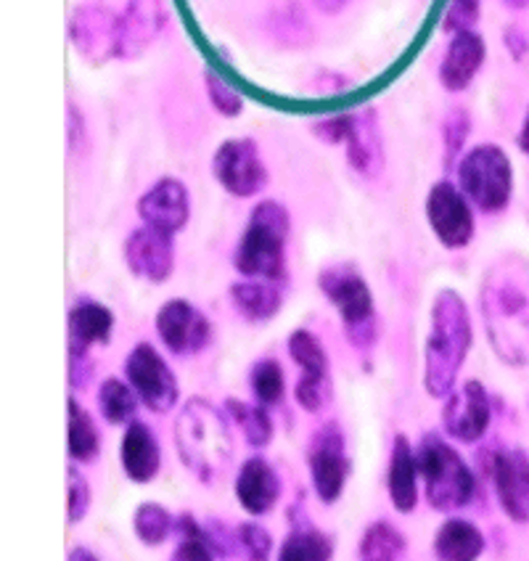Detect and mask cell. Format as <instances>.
I'll list each match as a JSON object with an SVG mask.
<instances>
[{"label": "cell", "instance_id": "obj_2", "mask_svg": "<svg viewBox=\"0 0 529 561\" xmlns=\"http://www.w3.org/2000/svg\"><path fill=\"white\" fill-rule=\"evenodd\" d=\"M469 347L471 321L467 305L456 291H442L432 310V331L424 355V387L432 398H445L452 392Z\"/></svg>", "mask_w": 529, "mask_h": 561}, {"label": "cell", "instance_id": "obj_39", "mask_svg": "<svg viewBox=\"0 0 529 561\" xmlns=\"http://www.w3.org/2000/svg\"><path fill=\"white\" fill-rule=\"evenodd\" d=\"M209 91H212V99H215V104H218L220 112L239 114V110H241L239 95H235L231 88L226 85V82H220L218 78H215V75H209Z\"/></svg>", "mask_w": 529, "mask_h": 561}, {"label": "cell", "instance_id": "obj_31", "mask_svg": "<svg viewBox=\"0 0 529 561\" xmlns=\"http://www.w3.org/2000/svg\"><path fill=\"white\" fill-rule=\"evenodd\" d=\"M228 411H231L233 419L241 424L246 443H250L252 448H263V445L271 443L273 424H271V416L265 413V405H252V403H241V400H228Z\"/></svg>", "mask_w": 529, "mask_h": 561}, {"label": "cell", "instance_id": "obj_5", "mask_svg": "<svg viewBox=\"0 0 529 561\" xmlns=\"http://www.w3.org/2000/svg\"><path fill=\"white\" fill-rule=\"evenodd\" d=\"M416 458L418 471L426 480V499L437 512H452L474 499V474L445 439L426 435Z\"/></svg>", "mask_w": 529, "mask_h": 561}, {"label": "cell", "instance_id": "obj_11", "mask_svg": "<svg viewBox=\"0 0 529 561\" xmlns=\"http://www.w3.org/2000/svg\"><path fill=\"white\" fill-rule=\"evenodd\" d=\"M310 474L312 488L323 503H334L342 495L349 474V461L344 456V439L340 430L329 426L312 439L310 448Z\"/></svg>", "mask_w": 529, "mask_h": 561}, {"label": "cell", "instance_id": "obj_6", "mask_svg": "<svg viewBox=\"0 0 529 561\" xmlns=\"http://www.w3.org/2000/svg\"><path fill=\"white\" fill-rule=\"evenodd\" d=\"M321 289L340 310L344 329L355 347H368L376 334L373 297L360 273L349 265L329 267L321 276Z\"/></svg>", "mask_w": 529, "mask_h": 561}, {"label": "cell", "instance_id": "obj_25", "mask_svg": "<svg viewBox=\"0 0 529 561\" xmlns=\"http://www.w3.org/2000/svg\"><path fill=\"white\" fill-rule=\"evenodd\" d=\"M233 305L250 321H271L280 308V295L267 280H244L231 289Z\"/></svg>", "mask_w": 529, "mask_h": 561}, {"label": "cell", "instance_id": "obj_20", "mask_svg": "<svg viewBox=\"0 0 529 561\" xmlns=\"http://www.w3.org/2000/svg\"><path fill=\"white\" fill-rule=\"evenodd\" d=\"M112 312L99 302H80L69 312V358L82 360L93 344H106L112 334Z\"/></svg>", "mask_w": 529, "mask_h": 561}, {"label": "cell", "instance_id": "obj_12", "mask_svg": "<svg viewBox=\"0 0 529 561\" xmlns=\"http://www.w3.org/2000/svg\"><path fill=\"white\" fill-rule=\"evenodd\" d=\"M426 213H429V222L437 239L445 247L458 250V247L469 244L471 233H474V218H471L469 204L450 183H437L432 188L429 199H426Z\"/></svg>", "mask_w": 529, "mask_h": 561}, {"label": "cell", "instance_id": "obj_27", "mask_svg": "<svg viewBox=\"0 0 529 561\" xmlns=\"http://www.w3.org/2000/svg\"><path fill=\"white\" fill-rule=\"evenodd\" d=\"M331 540L323 533L310 527H297L284 540L278 551V561H331Z\"/></svg>", "mask_w": 529, "mask_h": 561}, {"label": "cell", "instance_id": "obj_42", "mask_svg": "<svg viewBox=\"0 0 529 561\" xmlns=\"http://www.w3.org/2000/svg\"><path fill=\"white\" fill-rule=\"evenodd\" d=\"M519 146L521 149L527 151L529 154V114H527V119H525V127H521V136H519Z\"/></svg>", "mask_w": 529, "mask_h": 561}, {"label": "cell", "instance_id": "obj_43", "mask_svg": "<svg viewBox=\"0 0 529 561\" xmlns=\"http://www.w3.org/2000/svg\"><path fill=\"white\" fill-rule=\"evenodd\" d=\"M506 3H508V5H514V9H519V5H527L529 0H506Z\"/></svg>", "mask_w": 529, "mask_h": 561}, {"label": "cell", "instance_id": "obj_26", "mask_svg": "<svg viewBox=\"0 0 529 561\" xmlns=\"http://www.w3.org/2000/svg\"><path fill=\"white\" fill-rule=\"evenodd\" d=\"M405 538L390 522H373L360 540V561H403Z\"/></svg>", "mask_w": 529, "mask_h": 561}, {"label": "cell", "instance_id": "obj_24", "mask_svg": "<svg viewBox=\"0 0 529 561\" xmlns=\"http://www.w3.org/2000/svg\"><path fill=\"white\" fill-rule=\"evenodd\" d=\"M482 56H484V46L480 37L471 35V32H461L448 50V59L442 64L445 85H448L450 91H461V88H467L471 78L476 75V69H480Z\"/></svg>", "mask_w": 529, "mask_h": 561}, {"label": "cell", "instance_id": "obj_13", "mask_svg": "<svg viewBox=\"0 0 529 561\" xmlns=\"http://www.w3.org/2000/svg\"><path fill=\"white\" fill-rule=\"evenodd\" d=\"M442 424L461 443H476L490 426V398L480 381H467L456 394H450L442 411Z\"/></svg>", "mask_w": 529, "mask_h": 561}, {"label": "cell", "instance_id": "obj_32", "mask_svg": "<svg viewBox=\"0 0 529 561\" xmlns=\"http://www.w3.org/2000/svg\"><path fill=\"white\" fill-rule=\"evenodd\" d=\"M133 525H136V535L146 546H159L170 538L175 522H172L168 508L159 506V503H140Z\"/></svg>", "mask_w": 529, "mask_h": 561}, {"label": "cell", "instance_id": "obj_15", "mask_svg": "<svg viewBox=\"0 0 529 561\" xmlns=\"http://www.w3.org/2000/svg\"><path fill=\"white\" fill-rule=\"evenodd\" d=\"M125 260L136 276L146 280H168L172 273V236L146 226L127 239Z\"/></svg>", "mask_w": 529, "mask_h": 561}, {"label": "cell", "instance_id": "obj_30", "mask_svg": "<svg viewBox=\"0 0 529 561\" xmlns=\"http://www.w3.org/2000/svg\"><path fill=\"white\" fill-rule=\"evenodd\" d=\"M99 408L104 419L112 421V424H127V421L136 416L138 400L125 381L106 379L99 390Z\"/></svg>", "mask_w": 529, "mask_h": 561}, {"label": "cell", "instance_id": "obj_40", "mask_svg": "<svg viewBox=\"0 0 529 561\" xmlns=\"http://www.w3.org/2000/svg\"><path fill=\"white\" fill-rule=\"evenodd\" d=\"M480 14V0H452L450 5V24L458 27H469Z\"/></svg>", "mask_w": 529, "mask_h": 561}, {"label": "cell", "instance_id": "obj_36", "mask_svg": "<svg viewBox=\"0 0 529 561\" xmlns=\"http://www.w3.org/2000/svg\"><path fill=\"white\" fill-rule=\"evenodd\" d=\"M239 543L244 548L246 561H271L273 538L254 522H246V525L239 527Z\"/></svg>", "mask_w": 529, "mask_h": 561}, {"label": "cell", "instance_id": "obj_14", "mask_svg": "<svg viewBox=\"0 0 529 561\" xmlns=\"http://www.w3.org/2000/svg\"><path fill=\"white\" fill-rule=\"evenodd\" d=\"M493 482L503 512L514 522L529 519V458L521 450H501L493 458Z\"/></svg>", "mask_w": 529, "mask_h": 561}, {"label": "cell", "instance_id": "obj_22", "mask_svg": "<svg viewBox=\"0 0 529 561\" xmlns=\"http://www.w3.org/2000/svg\"><path fill=\"white\" fill-rule=\"evenodd\" d=\"M390 499L400 514H411L418 503V458L403 435L394 437L390 461Z\"/></svg>", "mask_w": 529, "mask_h": 561}, {"label": "cell", "instance_id": "obj_17", "mask_svg": "<svg viewBox=\"0 0 529 561\" xmlns=\"http://www.w3.org/2000/svg\"><path fill=\"white\" fill-rule=\"evenodd\" d=\"M140 215H143L146 226L157 228V231L175 233L186 226L188 220V196L183 183L177 181H159L149 194L138 204Z\"/></svg>", "mask_w": 529, "mask_h": 561}, {"label": "cell", "instance_id": "obj_4", "mask_svg": "<svg viewBox=\"0 0 529 561\" xmlns=\"http://www.w3.org/2000/svg\"><path fill=\"white\" fill-rule=\"evenodd\" d=\"M289 233V215L276 202H265L254 209L239 252L235 265L244 276L260 280L284 278V244Z\"/></svg>", "mask_w": 529, "mask_h": 561}, {"label": "cell", "instance_id": "obj_35", "mask_svg": "<svg viewBox=\"0 0 529 561\" xmlns=\"http://www.w3.org/2000/svg\"><path fill=\"white\" fill-rule=\"evenodd\" d=\"M347 140H349V162H353L360 172H371L373 151H376V138H373L371 125H368L366 119H349Z\"/></svg>", "mask_w": 529, "mask_h": 561}, {"label": "cell", "instance_id": "obj_38", "mask_svg": "<svg viewBox=\"0 0 529 561\" xmlns=\"http://www.w3.org/2000/svg\"><path fill=\"white\" fill-rule=\"evenodd\" d=\"M329 398V381H308L299 379L297 385V400L304 411H321Z\"/></svg>", "mask_w": 529, "mask_h": 561}, {"label": "cell", "instance_id": "obj_28", "mask_svg": "<svg viewBox=\"0 0 529 561\" xmlns=\"http://www.w3.org/2000/svg\"><path fill=\"white\" fill-rule=\"evenodd\" d=\"M289 353L299 368L302 379L308 381H329V358L323 353L321 342L310 331H295L289 340Z\"/></svg>", "mask_w": 529, "mask_h": 561}, {"label": "cell", "instance_id": "obj_41", "mask_svg": "<svg viewBox=\"0 0 529 561\" xmlns=\"http://www.w3.org/2000/svg\"><path fill=\"white\" fill-rule=\"evenodd\" d=\"M69 561H99L93 557L88 548H72V553H69Z\"/></svg>", "mask_w": 529, "mask_h": 561}, {"label": "cell", "instance_id": "obj_16", "mask_svg": "<svg viewBox=\"0 0 529 561\" xmlns=\"http://www.w3.org/2000/svg\"><path fill=\"white\" fill-rule=\"evenodd\" d=\"M164 22V11L159 0H130L123 19H117V54L130 59L149 48Z\"/></svg>", "mask_w": 529, "mask_h": 561}, {"label": "cell", "instance_id": "obj_23", "mask_svg": "<svg viewBox=\"0 0 529 561\" xmlns=\"http://www.w3.org/2000/svg\"><path fill=\"white\" fill-rule=\"evenodd\" d=\"M484 551L480 527L467 519H448L435 538V553L439 561H476Z\"/></svg>", "mask_w": 529, "mask_h": 561}, {"label": "cell", "instance_id": "obj_21", "mask_svg": "<svg viewBox=\"0 0 529 561\" xmlns=\"http://www.w3.org/2000/svg\"><path fill=\"white\" fill-rule=\"evenodd\" d=\"M162 453H159L157 437L143 421H130L123 437V469L133 482L154 480Z\"/></svg>", "mask_w": 529, "mask_h": 561}, {"label": "cell", "instance_id": "obj_29", "mask_svg": "<svg viewBox=\"0 0 529 561\" xmlns=\"http://www.w3.org/2000/svg\"><path fill=\"white\" fill-rule=\"evenodd\" d=\"M99 453V432H95L93 419L74 400H69V456L74 461H91Z\"/></svg>", "mask_w": 529, "mask_h": 561}, {"label": "cell", "instance_id": "obj_9", "mask_svg": "<svg viewBox=\"0 0 529 561\" xmlns=\"http://www.w3.org/2000/svg\"><path fill=\"white\" fill-rule=\"evenodd\" d=\"M157 331L164 347L175 355H194L209 344L212 329L194 305L172 299L157 316Z\"/></svg>", "mask_w": 529, "mask_h": 561}, {"label": "cell", "instance_id": "obj_37", "mask_svg": "<svg viewBox=\"0 0 529 561\" xmlns=\"http://www.w3.org/2000/svg\"><path fill=\"white\" fill-rule=\"evenodd\" d=\"M91 506V488L78 469H69V522H80Z\"/></svg>", "mask_w": 529, "mask_h": 561}, {"label": "cell", "instance_id": "obj_19", "mask_svg": "<svg viewBox=\"0 0 529 561\" xmlns=\"http://www.w3.org/2000/svg\"><path fill=\"white\" fill-rule=\"evenodd\" d=\"M280 495L278 474L265 458H250L235 477V499L252 516H263Z\"/></svg>", "mask_w": 529, "mask_h": 561}, {"label": "cell", "instance_id": "obj_33", "mask_svg": "<svg viewBox=\"0 0 529 561\" xmlns=\"http://www.w3.org/2000/svg\"><path fill=\"white\" fill-rule=\"evenodd\" d=\"M252 390L260 405H276L284 398V371L276 360H260L252 368Z\"/></svg>", "mask_w": 529, "mask_h": 561}, {"label": "cell", "instance_id": "obj_10", "mask_svg": "<svg viewBox=\"0 0 529 561\" xmlns=\"http://www.w3.org/2000/svg\"><path fill=\"white\" fill-rule=\"evenodd\" d=\"M215 175L233 196H252L265 186V168L252 140H228L215 154Z\"/></svg>", "mask_w": 529, "mask_h": 561}, {"label": "cell", "instance_id": "obj_3", "mask_svg": "<svg viewBox=\"0 0 529 561\" xmlns=\"http://www.w3.org/2000/svg\"><path fill=\"white\" fill-rule=\"evenodd\" d=\"M175 443L183 463L199 480H212L231 461V435L226 421L207 400H191L175 426Z\"/></svg>", "mask_w": 529, "mask_h": 561}, {"label": "cell", "instance_id": "obj_7", "mask_svg": "<svg viewBox=\"0 0 529 561\" xmlns=\"http://www.w3.org/2000/svg\"><path fill=\"white\" fill-rule=\"evenodd\" d=\"M461 183L484 213H498L511 199V162L498 146H480L463 159Z\"/></svg>", "mask_w": 529, "mask_h": 561}, {"label": "cell", "instance_id": "obj_18", "mask_svg": "<svg viewBox=\"0 0 529 561\" xmlns=\"http://www.w3.org/2000/svg\"><path fill=\"white\" fill-rule=\"evenodd\" d=\"M72 41L82 56L91 61H104L117 54V19L104 9H80L72 16Z\"/></svg>", "mask_w": 529, "mask_h": 561}, {"label": "cell", "instance_id": "obj_8", "mask_svg": "<svg viewBox=\"0 0 529 561\" xmlns=\"http://www.w3.org/2000/svg\"><path fill=\"white\" fill-rule=\"evenodd\" d=\"M127 379H130L133 390L143 400L151 411L164 413L177 403V385L172 376L170 366L162 360L151 344H138L130 355H127Z\"/></svg>", "mask_w": 529, "mask_h": 561}, {"label": "cell", "instance_id": "obj_1", "mask_svg": "<svg viewBox=\"0 0 529 561\" xmlns=\"http://www.w3.org/2000/svg\"><path fill=\"white\" fill-rule=\"evenodd\" d=\"M484 323L495 353L506 363H529V273L514 263L484 286Z\"/></svg>", "mask_w": 529, "mask_h": 561}, {"label": "cell", "instance_id": "obj_34", "mask_svg": "<svg viewBox=\"0 0 529 561\" xmlns=\"http://www.w3.org/2000/svg\"><path fill=\"white\" fill-rule=\"evenodd\" d=\"M177 527H181L183 540L181 546L175 548L170 561H212L215 551L209 548L207 538H204V527L196 525L191 516H183V519L177 522Z\"/></svg>", "mask_w": 529, "mask_h": 561}]
</instances>
